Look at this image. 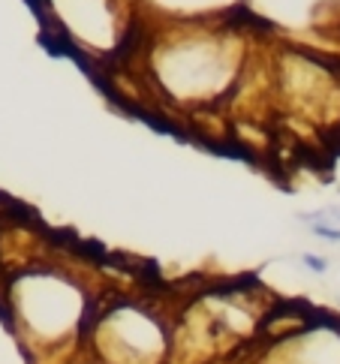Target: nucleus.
Listing matches in <instances>:
<instances>
[{"label":"nucleus","instance_id":"obj_1","mask_svg":"<svg viewBox=\"0 0 340 364\" xmlns=\"http://www.w3.org/2000/svg\"><path fill=\"white\" fill-rule=\"evenodd\" d=\"M229 33H205L193 28V33L172 36L160 46L154 58V73L163 82L166 94L193 102H217L232 97L244 75V58L235 55Z\"/></svg>","mask_w":340,"mask_h":364},{"label":"nucleus","instance_id":"obj_2","mask_svg":"<svg viewBox=\"0 0 340 364\" xmlns=\"http://www.w3.org/2000/svg\"><path fill=\"white\" fill-rule=\"evenodd\" d=\"M274 94L286 100L292 118L307 124H329L334 109L340 112L337 75L302 51H283L274 63Z\"/></svg>","mask_w":340,"mask_h":364},{"label":"nucleus","instance_id":"obj_3","mask_svg":"<svg viewBox=\"0 0 340 364\" xmlns=\"http://www.w3.org/2000/svg\"><path fill=\"white\" fill-rule=\"evenodd\" d=\"M97 349L106 364H163L172 355V334L148 310L117 304L97 325Z\"/></svg>","mask_w":340,"mask_h":364},{"label":"nucleus","instance_id":"obj_4","mask_svg":"<svg viewBox=\"0 0 340 364\" xmlns=\"http://www.w3.org/2000/svg\"><path fill=\"white\" fill-rule=\"evenodd\" d=\"M298 220L302 223H329V226H340V205H325L319 208V211H313V214H298Z\"/></svg>","mask_w":340,"mask_h":364},{"label":"nucleus","instance_id":"obj_5","mask_svg":"<svg viewBox=\"0 0 340 364\" xmlns=\"http://www.w3.org/2000/svg\"><path fill=\"white\" fill-rule=\"evenodd\" d=\"M302 268L310 271V274H325L331 268V262L322 253H302Z\"/></svg>","mask_w":340,"mask_h":364},{"label":"nucleus","instance_id":"obj_6","mask_svg":"<svg viewBox=\"0 0 340 364\" xmlns=\"http://www.w3.org/2000/svg\"><path fill=\"white\" fill-rule=\"evenodd\" d=\"M310 235L319 238L325 244H340V226H329V223H310Z\"/></svg>","mask_w":340,"mask_h":364}]
</instances>
